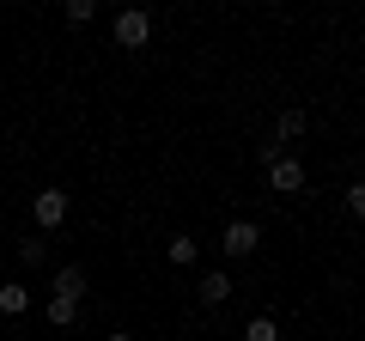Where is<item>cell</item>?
<instances>
[{
    "mask_svg": "<svg viewBox=\"0 0 365 341\" xmlns=\"http://www.w3.org/2000/svg\"><path fill=\"white\" fill-rule=\"evenodd\" d=\"M268 189H274V195H299V189H304V158L274 153L268 158Z\"/></svg>",
    "mask_w": 365,
    "mask_h": 341,
    "instance_id": "1",
    "label": "cell"
},
{
    "mask_svg": "<svg viewBox=\"0 0 365 341\" xmlns=\"http://www.w3.org/2000/svg\"><path fill=\"white\" fill-rule=\"evenodd\" d=\"M146 37H153V19H146L140 6L116 13V43H122V49H146Z\"/></svg>",
    "mask_w": 365,
    "mask_h": 341,
    "instance_id": "2",
    "label": "cell"
},
{
    "mask_svg": "<svg viewBox=\"0 0 365 341\" xmlns=\"http://www.w3.org/2000/svg\"><path fill=\"white\" fill-rule=\"evenodd\" d=\"M256 244H262V225H250V220H232L225 238H220L225 256H256Z\"/></svg>",
    "mask_w": 365,
    "mask_h": 341,
    "instance_id": "3",
    "label": "cell"
},
{
    "mask_svg": "<svg viewBox=\"0 0 365 341\" xmlns=\"http://www.w3.org/2000/svg\"><path fill=\"white\" fill-rule=\"evenodd\" d=\"M31 213H37V225H43V232H55V225L67 220V195H61V189H37Z\"/></svg>",
    "mask_w": 365,
    "mask_h": 341,
    "instance_id": "4",
    "label": "cell"
},
{
    "mask_svg": "<svg viewBox=\"0 0 365 341\" xmlns=\"http://www.w3.org/2000/svg\"><path fill=\"white\" fill-rule=\"evenodd\" d=\"M31 311V292L19 287V280H6V287H0V317H25Z\"/></svg>",
    "mask_w": 365,
    "mask_h": 341,
    "instance_id": "5",
    "label": "cell"
},
{
    "mask_svg": "<svg viewBox=\"0 0 365 341\" xmlns=\"http://www.w3.org/2000/svg\"><path fill=\"white\" fill-rule=\"evenodd\" d=\"M79 292H86V268H61V275H55V299L79 305Z\"/></svg>",
    "mask_w": 365,
    "mask_h": 341,
    "instance_id": "6",
    "label": "cell"
},
{
    "mask_svg": "<svg viewBox=\"0 0 365 341\" xmlns=\"http://www.w3.org/2000/svg\"><path fill=\"white\" fill-rule=\"evenodd\" d=\"M170 263H177V268H189V263H195V256H201V244H195V238H189V232H177V238H170Z\"/></svg>",
    "mask_w": 365,
    "mask_h": 341,
    "instance_id": "7",
    "label": "cell"
},
{
    "mask_svg": "<svg viewBox=\"0 0 365 341\" xmlns=\"http://www.w3.org/2000/svg\"><path fill=\"white\" fill-rule=\"evenodd\" d=\"M201 299H207V305H225V299H232V275H220V268H213V275L201 280Z\"/></svg>",
    "mask_w": 365,
    "mask_h": 341,
    "instance_id": "8",
    "label": "cell"
},
{
    "mask_svg": "<svg viewBox=\"0 0 365 341\" xmlns=\"http://www.w3.org/2000/svg\"><path fill=\"white\" fill-rule=\"evenodd\" d=\"M244 341H280V323H274V317H250V323H244Z\"/></svg>",
    "mask_w": 365,
    "mask_h": 341,
    "instance_id": "9",
    "label": "cell"
},
{
    "mask_svg": "<svg viewBox=\"0 0 365 341\" xmlns=\"http://www.w3.org/2000/svg\"><path fill=\"white\" fill-rule=\"evenodd\" d=\"M49 323H55V329H73V323H79V305H73V299H49Z\"/></svg>",
    "mask_w": 365,
    "mask_h": 341,
    "instance_id": "10",
    "label": "cell"
},
{
    "mask_svg": "<svg viewBox=\"0 0 365 341\" xmlns=\"http://www.w3.org/2000/svg\"><path fill=\"white\" fill-rule=\"evenodd\" d=\"M274 134H280V141H299V134H304V110H280Z\"/></svg>",
    "mask_w": 365,
    "mask_h": 341,
    "instance_id": "11",
    "label": "cell"
},
{
    "mask_svg": "<svg viewBox=\"0 0 365 341\" xmlns=\"http://www.w3.org/2000/svg\"><path fill=\"white\" fill-rule=\"evenodd\" d=\"M347 213H353V220H365V183L347 189Z\"/></svg>",
    "mask_w": 365,
    "mask_h": 341,
    "instance_id": "12",
    "label": "cell"
},
{
    "mask_svg": "<svg viewBox=\"0 0 365 341\" xmlns=\"http://www.w3.org/2000/svg\"><path fill=\"white\" fill-rule=\"evenodd\" d=\"M110 341H134V335H110Z\"/></svg>",
    "mask_w": 365,
    "mask_h": 341,
    "instance_id": "13",
    "label": "cell"
}]
</instances>
